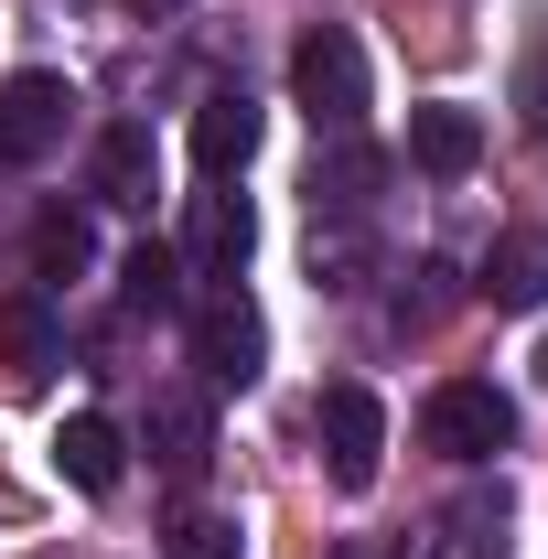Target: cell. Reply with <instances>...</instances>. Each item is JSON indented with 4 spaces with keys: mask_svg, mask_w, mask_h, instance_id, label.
<instances>
[{
    "mask_svg": "<svg viewBox=\"0 0 548 559\" xmlns=\"http://www.w3.org/2000/svg\"><path fill=\"white\" fill-rule=\"evenodd\" d=\"M183 323H194V366H205V388H259V366H270V323H259L248 290H205Z\"/></svg>",
    "mask_w": 548,
    "mask_h": 559,
    "instance_id": "5",
    "label": "cell"
},
{
    "mask_svg": "<svg viewBox=\"0 0 548 559\" xmlns=\"http://www.w3.org/2000/svg\"><path fill=\"white\" fill-rule=\"evenodd\" d=\"M259 130H270L259 97H248V86H215L205 108H194V162H205V183L248 173V162H259Z\"/></svg>",
    "mask_w": 548,
    "mask_h": 559,
    "instance_id": "8",
    "label": "cell"
},
{
    "mask_svg": "<svg viewBox=\"0 0 548 559\" xmlns=\"http://www.w3.org/2000/svg\"><path fill=\"white\" fill-rule=\"evenodd\" d=\"M366 97H377V75H366V44H355L344 22H312V33L290 44V108H301L312 130L355 140V119H366Z\"/></svg>",
    "mask_w": 548,
    "mask_h": 559,
    "instance_id": "1",
    "label": "cell"
},
{
    "mask_svg": "<svg viewBox=\"0 0 548 559\" xmlns=\"http://www.w3.org/2000/svg\"><path fill=\"white\" fill-rule=\"evenodd\" d=\"M366 183H377V151H334V162H312V215H355V205H366Z\"/></svg>",
    "mask_w": 548,
    "mask_h": 559,
    "instance_id": "15",
    "label": "cell"
},
{
    "mask_svg": "<svg viewBox=\"0 0 548 559\" xmlns=\"http://www.w3.org/2000/svg\"><path fill=\"white\" fill-rule=\"evenodd\" d=\"M312 430H323V474H334V495L377 485V463H388V399H377L366 377H334V388L312 399Z\"/></svg>",
    "mask_w": 548,
    "mask_h": 559,
    "instance_id": "3",
    "label": "cell"
},
{
    "mask_svg": "<svg viewBox=\"0 0 548 559\" xmlns=\"http://www.w3.org/2000/svg\"><path fill=\"white\" fill-rule=\"evenodd\" d=\"M0 355H11L22 377H44V366H55V323H44L33 301H11V312H0Z\"/></svg>",
    "mask_w": 548,
    "mask_h": 559,
    "instance_id": "16",
    "label": "cell"
},
{
    "mask_svg": "<svg viewBox=\"0 0 548 559\" xmlns=\"http://www.w3.org/2000/svg\"><path fill=\"white\" fill-rule=\"evenodd\" d=\"M409 162L430 173V183H463V173L484 162V119H474V108H452V97L409 108Z\"/></svg>",
    "mask_w": 548,
    "mask_h": 559,
    "instance_id": "10",
    "label": "cell"
},
{
    "mask_svg": "<svg viewBox=\"0 0 548 559\" xmlns=\"http://www.w3.org/2000/svg\"><path fill=\"white\" fill-rule=\"evenodd\" d=\"M86 259H97V226H86L75 205L33 215V270H44V280H86Z\"/></svg>",
    "mask_w": 548,
    "mask_h": 559,
    "instance_id": "14",
    "label": "cell"
},
{
    "mask_svg": "<svg viewBox=\"0 0 548 559\" xmlns=\"http://www.w3.org/2000/svg\"><path fill=\"white\" fill-rule=\"evenodd\" d=\"M151 173H162L151 130H140V119H108L97 151H86V194H97V205H119V215H140V205H151Z\"/></svg>",
    "mask_w": 548,
    "mask_h": 559,
    "instance_id": "7",
    "label": "cell"
},
{
    "mask_svg": "<svg viewBox=\"0 0 548 559\" xmlns=\"http://www.w3.org/2000/svg\"><path fill=\"white\" fill-rule=\"evenodd\" d=\"M119 301H130V312H194V301H183V259L140 237L130 259H119Z\"/></svg>",
    "mask_w": 548,
    "mask_h": 559,
    "instance_id": "13",
    "label": "cell"
},
{
    "mask_svg": "<svg viewBox=\"0 0 548 559\" xmlns=\"http://www.w3.org/2000/svg\"><path fill=\"white\" fill-rule=\"evenodd\" d=\"M538 388H548V334H538Z\"/></svg>",
    "mask_w": 548,
    "mask_h": 559,
    "instance_id": "20",
    "label": "cell"
},
{
    "mask_svg": "<svg viewBox=\"0 0 548 559\" xmlns=\"http://www.w3.org/2000/svg\"><path fill=\"white\" fill-rule=\"evenodd\" d=\"M172 559H237V527L226 516H183L172 527Z\"/></svg>",
    "mask_w": 548,
    "mask_h": 559,
    "instance_id": "18",
    "label": "cell"
},
{
    "mask_svg": "<svg viewBox=\"0 0 548 559\" xmlns=\"http://www.w3.org/2000/svg\"><path fill=\"white\" fill-rule=\"evenodd\" d=\"M119 452H130V441H119L108 409H75L65 430H55V474H65L75 495H119Z\"/></svg>",
    "mask_w": 548,
    "mask_h": 559,
    "instance_id": "11",
    "label": "cell"
},
{
    "mask_svg": "<svg viewBox=\"0 0 548 559\" xmlns=\"http://www.w3.org/2000/svg\"><path fill=\"white\" fill-rule=\"evenodd\" d=\"M119 11H151V22H172V11H183V0H119Z\"/></svg>",
    "mask_w": 548,
    "mask_h": 559,
    "instance_id": "19",
    "label": "cell"
},
{
    "mask_svg": "<svg viewBox=\"0 0 548 559\" xmlns=\"http://www.w3.org/2000/svg\"><path fill=\"white\" fill-rule=\"evenodd\" d=\"M248 248H259V215H248V194L205 183V194H194V215H183V248H172V259H183V280H215V290H226V280L248 270Z\"/></svg>",
    "mask_w": 548,
    "mask_h": 559,
    "instance_id": "6",
    "label": "cell"
},
{
    "mask_svg": "<svg viewBox=\"0 0 548 559\" xmlns=\"http://www.w3.org/2000/svg\"><path fill=\"white\" fill-rule=\"evenodd\" d=\"M65 130H75V86H65L55 66L0 75V173H33Z\"/></svg>",
    "mask_w": 548,
    "mask_h": 559,
    "instance_id": "4",
    "label": "cell"
},
{
    "mask_svg": "<svg viewBox=\"0 0 548 559\" xmlns=\"http://www.w3.org/2000/svg\"><path fill=\"white\" fill-rule=\"evenodd\" d=\"M495 312H538L548 301V226H505L495 248H484V280H474Z\"/></svg>",
    "mask_w": 548,
    "mask_h": 559,
    "instance_id": "9",
    "label": "cell"
},
{
    "mask_svg": "<svg viewBox=\"0 0 548 559\" xmlns=\"http://www.w3.org/2000/svg\"><path fill=\"white\" fill-rule=\"evenodd\" d=\"M419 441H430L441 463H495V452L516 441V399H505L495 377H441V388L419 399Z\"/></svg>",
    "mask_w": 548,
    "mask_h": 559,
    "instance_id": "2",
    "label": "cell"
},
{
    "mask_svg": "<svg viewBox=\"0 0 548 559\" xmlns=\"http://www.w3.org/2000/svg\"><path fill=\"white\" fill-rule=\"evenodd\" d=\"M312 280H323V290H366V237H323V226H312Z\"/></svg>",
    "mask_w": 548,
    "mask_h": 559,
    "instance_id": "17",
    "label": "cell"
},
{
    "mask_svg": "<svg viewBox=\"0 0 548 559\" xmlns=\"http://www.w3.org/2000/svg\"><path fill=\"white\" fill-rule=\"evenodd\" d=\"M151 441H162V463L194 485L215 463V419H205V399H151Z\"/></svg>",
    "mask_w": 548,
    "mask_h": 559,
    "instance_id": "12",
    "label": "cell"
}]
</instances>
